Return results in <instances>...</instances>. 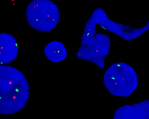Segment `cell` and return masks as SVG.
I'll return each instance as SVG.
<instances>
[{"label": "cell", "instance_id": "obj_1", "mask_svg": "<svg viewBox=\"0 0 149 119\" xmlns=\"http://www.w3.org/2000/svg\"><path fill=\"white\" fill-rule=\"evenodd\" d=\"M116 64L109 67L103 77L104 84L111 94L125 97L132 94L136 89L138 83L136 74L132 67L125 63L121 67Z\"/></svg>", "mask_w": 149, "mask_h": 119}, {"label": "cell", "instance_id": "obj_2", "mask_svg": "<svg viewBox=\"0 0 149 119\" xmlns=\"http://www.w3.org/2000/svg\"><path fill=\"white\" fill-rule=\"evenodd\" d=\"M26 16L31 27L42 32L51 31L58 24L60 17L57 6L49 0L31 1L27 7Z\"/></svg>", "mask_w": 149, "mask_h": 119}, {"label": "cell", "instance_id": "obj_3", "mask_svg": "<svg viewBox=\"0 0 149 119\" xmlns=\"http://www.w3.org/2000/svg\"><path fill=\"white\" fill-rule=\"evenodd\" d=\"M113 119H149V101L125 105L116 110Z\"/></svg>", "mask_w": 149, "mask_h": 119}, {"label": "cell", "instance_id": "obj_4", "mask_svg": "<svg viewBox=\"0 0 149 119\" xmlns=\"http://www.w3.org/2000/svg\"><path fill=\"white\" fill-rule=\"evenodd\" d=\"M17 42L10 34L0 33V63H7L13 61L18 54Z\"/></svg>", "mask_w": 149, "mask_h": 119}, {"label": "cell", "instance_id": "obj_5", "mask_svg": "<svg viewBox=\"0 0 149 119\" xmlns=\"http://www.w3.org/2000/svg\"><path fill=\"white\" fill-rule=\"evenodd\" d=\"M44 53L48 59L54 63L63 61L67 56V50L63 44L55 40L46 45L44 49Z\"/></svg>", "mask_w": 149, "mask_h": 119}]
</instances>
